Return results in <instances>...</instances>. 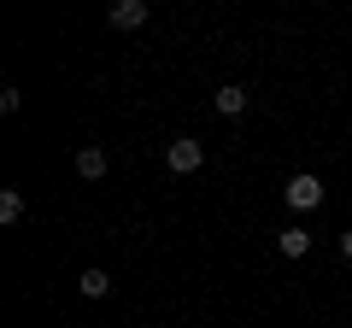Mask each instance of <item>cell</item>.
I'll use <instances>...</instances> for the list:
<instances>
[{"label":"cell","instance_id":"obj_1","mask_svg":"<svg viewBox=\"0 0 352 328\" xmlns=\"http://www.w3.org/2000/svg\"><path fill=\"white\" fill-rule=\"evenodd\" d=\"M164 164H170L176 176H194V170H200V164H206V147H200V141H194V135H176L170 147H164Z\"/></svg>","mask_w":352,"mask_h":328},{"label":"cell","instance_id":"obj_2","mask_svg":"<svg viewBox=\"0 0 352 328\" xmlns=\"http://www.w3.org/2000/svg\"><path fill=\"white\" fill-rule=\"evenodd\" d=\"M282 200H288L294 211H317V205H323V182H317L311 170H300V176H288V188H282Z\"/></svg>","mask_w":352,"mask_h":328},{"label":"cell","instance_id":"obj_3","mask_svg":"<svg viewBox=\"0 0 352 328\" xmlns=\"http://www.w3.org/2000/svg\"><path fill=\"white\" fill-rule=\"evenodd\" d=\"M106 18H112V30H141L147 24V0H118Z\"/></svg>","mask_w":352,"mask_h":328},{"label":"cell","instance_id":"obj_4","mask_svg":"<svg viewBox=\"0 0 352 328\" xmlns=\"http://www.w3.org/2000/svg\"><path fill=\"white\" fill-rule=\"evenodd\" d=\"M76 176H82V182H100L106 176V147H76Z\"/></svg>","mask_w":352,"mask_h":328},{"label":"cell","instance_id":"obj_5","mask_svg":"<svg viewBox=\"0 0 352 328\" xmlns=\"http://www.w3.org/2000/svg\"><path fill=\"white\" fill-rule=\"evenodd\" d=\"M212 106H217V117H241V112H247V89H235V82H223V89L212 94Z\"/></svg>","mask_w":352,"mask_h":328},{"label":"cell","instance_id":"obj_6","mask_svg":"<svg viewBox=\"0 0 352 328\" xmlns=\"http://www.w3.org/2000/svg\"><path fill=\"white\" fill-rule=\"evenodd\" d=\"M276 253H282V258H305V253H311V235H305L300 223L282 229V235H276Z\"/></svg>","mask_w":352,"mask_h":328},{"label":"cell","instance_id":"obj_7","mask_svg":"<svg viewBox=\"0 0 352 328\" xmlns=\"http://www.w3.org/2000/svg\"><path fill=\"white\" fill-rule=\"evenodd\" d=\"M76 288H82V299H106V293H112V276H106V270H82Z\"/></svg>","mask_w":352,"mask_h":328},{"label":"cell","instance_id":"obj_8","mask_svg":"<svg viewBox=\"0 0 352 328\" xmlns=\"http://www.w3.org/2000/svg\"><path fill=\"white\" fill-rule=\"evenodd\" d=\"M18 217H24V194H18V188H6V194H0V223L12 229Z\"/></svg>","mask_w":352,"mask_h":328},{"label":"cell","instance_id":"obj_9","mask_svg":"<svg viewBox=\"0 0 352 328\" xmlns=\"http://www.w3.org/2000/svg\"><path fill=\"white\" fill-rule=\"evenodd\" d=\"M340 258H346V264H352V229H346V235H340Z\"/></svg>","mask_w":352,"mask_h":328}]
</instances>
